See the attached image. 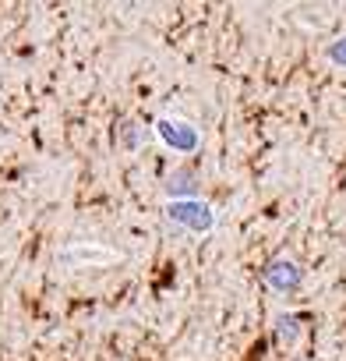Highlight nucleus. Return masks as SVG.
<instances>
[{
    "label": "nucleus",
    "mask_w": 346,
    "mask_h": 361,
    "mask_svg": "<svg viewBox=\"0 0 346 361\" xmlns=\"http://www.w3.org/2000/svg\"><path fill=\"white\" fill-rule=\"evenodd\" d=\"M166 220H173L177 227H184V231L202 234V231H212L216 213H212V206L202 202V199H173V202L166 206Z\"/></svg>",
    "instance_id": "obj_1"
},
{
    "label": "nucleus",
    "mask_w": 346,
    "mask_h": 361,
    "mask_svg": "<svg viewBox=\"0 0 346 361\" xmlns=\"http://www.w3.org/2000/svg\"><path fill=\"white\" fill-rule=\"evenodd\" d=\"M155 131H159V138H162L169 149H177V152H191V149L198 145V131H195L188 121H177V117H162V121L155 124Z\"/></svg>",
    "instance_id": "obj_2"
},
{
    "label": "nucleus",
    "mask_w": 346,
    "mask_h": 361,
    "mask_svg": "<svg viewBox=\"0 0 346 361\" xmlns=\"http://www.w3.org/2000/svg\"><path fill=\"white\" fill-rule=\"evenodd\" d=\"M265 276H269V283L272 287H279V290H293L297 283H300V269H297V262H272L269 269H265Z\"/></svg>",
    "instance_id": "obj_3"
},
{
    "label": "nucleus",
    "mask_w": 346,
    "mask_h": 361,
    "mask_svg": "<svg viewBox=\"0 0 346 361\" xmlns=\"http://www.w3.org/2000/svg\"><path fill=\"white\" fill-rule=\"evenodd\" d=\"M332 61H342V64H346V39H339V43L332 47Z\"/></svg>",
    "instance_id": "obj_4"
}]
</instances>
